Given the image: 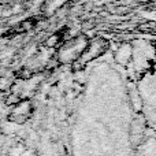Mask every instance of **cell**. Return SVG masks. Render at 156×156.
<instances>
[{"mask_svg":"<svg viewBox=\"0 0 156 156\" xmlns=\"http://www.w3.org/2000/svg\"><path fill=\"white\" fill-rule=\"evenodd\" d=\"M134 156H156V133L143 129L136 144Z\"/></svg>","mask_w":156,"mask_h":156,"instance_id":"obj_2","label":"cell"},{"mask_svg":"<svg viewBox=\"0 0 156 156\" xmlns=\"http://www.w3.org/2000/svg\"><path fill=\"white\" fill-rule=\"evenodd\" d=\"M141 130L127 105L88 104L71 126L69 156H134Z\"/></svg>","mask_w":156,"mask_h":156,"instance_id":"obj_1","label":"cell"}]
</instances>
